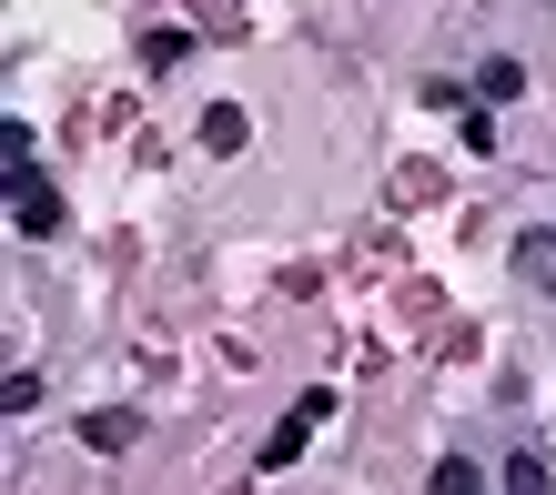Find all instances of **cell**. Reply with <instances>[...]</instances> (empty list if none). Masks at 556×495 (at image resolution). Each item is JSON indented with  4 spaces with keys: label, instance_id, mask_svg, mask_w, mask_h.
Instances as JSON below:
<instances>
[{
    "label": "cell",
    "instance_id": "6da1fadb",
    "mask_svg": "<svg viewBox=\"0 0 556 495\" xmlns=\"http://www.w3.org/2000/svg\"><path fill=\"white\" fill-rule=\"evenodd\" d=\"M11 223H21L30 243H51V233H61V192H51L41 162H21V173H11Z\"/></svg>",
    "mask_w": 556,
    "mask_h": 495
},
{
    "label": "cell",
    "instance_id": "7a4b0ae2",
    "mask_svg": "<svg viewBox=\"0 0 556 495\" xmlns=\"http://www.w3.org/2000/svg\"><path fill=\"white\" fill-rule=\"evenodd\" d=\"M324 415H334V394H324V384H314V394H304V405H293V415L274 424V435H264V466H293V455H304V445H314V424H324Z\"/></svg>",
    "mask_w": 556,
    "mask_h": 495
},
{
    "label": "cell",
    "instance_id": "3957f363",
    "mask_svg": "<svg viewBox=\"0 0 556 495\" xmlns=\"http://www.w3.org/2000/svg\"><path fill=\"white\" fill-rule=\"evenodd\" d=\"M132 435H142V415H122V405H102V415H81V445H91V455H122Z\"/></svg>",
    "mask_w": 556,
    "mask_h": 495
},
{
    "label": "cell",
    "instance_id": "277c9868",
    "mask_svg": "<svg viewBox=\"0 0 556 495\" xmlns=\"http://www.w3.org/2000/svg\"><path fill=\"white\" fill-rule=\"evenodd\" d=\"M243 142H253V122H243L233 102H213V112H203V152H243Z\"/></svg>",
    "mask_w": 556,
    "mask_h": 495
},
{
    "label": "cell",
    "instance_id": "5b68a950",
    "mask_svg": "<svg viewBox=\"0 0 556 495\" xmlns=\"http://www.w3.org/2000/svg\"><path fill=\"white\" fill-rule=\"evenodd\" d=\"M516 274H527L536 293H556V233H527V243H516Z\"/></svg>",
    "mask_w": 556,
    "mask_h": 495
},
{
    "label": "cell",
    "instance_id": "8992f818",
    "mask_svg": "<svg viewBox=\"0 0 556 495\" xmlns=\"http://www.w3.org/2000/svg\"><path fill=\"white\" fill-rule=\"evenodd\" d=\"M506 495H556V475H546V455H506Z\"/></svg>",
    "mask_w": 556,
    "mask_h": 495
},
{
    "label": "cell",
    "instance_id": "52a82bcc",
    "mask_svg": "<svg viewBox=\"0 0 556 495\" xmlns=\"http://www.w3.org/2000/svg\"><path fill=\"white\" fill-rule=\"evenodd\" d=\"M425 495H485V475L466 466V455H445V466H435V475H425Z\"/></svg>",
    "mask_w": 556,
    "mask_h": 495
},
{
    "label": "cell",
    "instance_id": "ba28073f",
    "mask_svg": "<svg viewBox=\"0 0 556 495\" xmlns=\"http://www.w3.org/2000/svg\"><path fill=\"white\" fill-rule=\"evenodd\" d=\"M516 91H527V72H516V61H485V72H476V102H516Z\"/></svg>",
    "mask_w": 556,
    "mask_h": 495
},
{
    "label": "cell",
    "instance_id": "9c48e42d",
    "mask_svg": "<svg viewBox=\"0 0 556 495\" xmlns=\"http://www.w3.org/2000/svg\"><path fill=\"white\" fill-rule=\"evenodd\" d=\"M455 142H466V152H496V112H485V102H476L466 122H455Z\"/></svg>",
    "mask_w": 556,
    "mask_h": 495
}]
</instances>
